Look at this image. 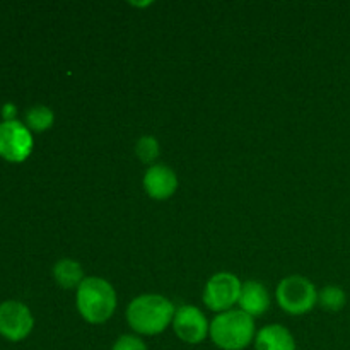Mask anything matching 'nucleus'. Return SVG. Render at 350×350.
Returning <instances> with one entry per match:
<instances>
[{
	"mask_svg": "<svg viewBox=\"0 0 350 350\" xmlns=\"http://www.w3.org/2000/svg\"><path fill=\"white\" fill-rule=\"evenodd\" d=\"M111 350H149L147 345L140 340L135 335H122L118 340L115 342Z\"/></svg>",
	"mask_w": 350,
	"mask_h": 350,
	"instance_id": "obj_16",
	"label": "nucleus"
},
{
	"mask_svg": "<svg viewBox=\"0 0 350 350\" xmlns=\"http://www.w3.org/2000/svg\"><path fill=\"white\" fill-rule=\"evenodd\" d=\"M53 277L62 289H77L84 282V270L75 260L62 258L55 263Z\"/></svg>",
	"mask_w": 350,
	"mask_h": 350,
	"instance_id": "obj_12",
	"label": "nucleus"
},
{
	"mask_svg": "<svg viewBox=\"0 0 350 350\" xmlns=\"http://www.w3.org/2000/svg\"><path fill=\"white\" fill-rule=\"evenodd\" d=\"M178 188V176L166 164H152L144 174V190L154 200L173 197Z\"/></svg>",
	"mask_w": 350,
	"mask_h": 350,
	"instance_id": "obj_9",
	"label": "nucleus"
},
{
	"mask_svg": "<svg viewBox=\"0 0 350 350\" xmlns=\"http://www.w3.org/2000/svg\"><path fill=\"white\" fill-rule=\"evenodd\" d=\"M33 328V314L29 308L19 301H5L0 304V334L9 340H23Z\"/></svg>",
	"mask_w": 350,
	"mask_h": 350,
	"instance_id": "obj_8",
	"label": "nucleus"
},
{
	"mask_svg": "<svg viewBox=\"0 0 350 350\" xmlns=\"http://www.w3.org/2000/svg\"><path fill=\"white\" fill-rule=\"evenodd\" d=\"M77 310L85 321L99 325L108 321L116 310V293L111 284L99 277H88L77 287Z\"/></svg>",
	"mask_w": 350,
	"mask_h": 350,
	"instance_id": "obj_2",
	"label": "nucleus"
},
{
	"mask_svg": "<svg viewBox=\"0 0 350 350\" xmlns=\"http://www.w3.org/2000/svg\"><path fill=\"white\" fill-rule=\"evenodd\" d=\"M256 350H296V342L291 332L282 325L263 327L255 337Z\"/></svg>",
	"mask_w": 350,
	"mask_h": 350,
	"instance_id": "obj_11",
	"label": "nucleus"
},
{
	"mask_svg": "<svg viewBox=\"0 0 350 350\" xmlns=\"http://www.w3.org/2000/svg\"><path fill=\"white\" fill-rule=\"evenodd\" d=\"M135 154L144 164H152L159 157V142L154 137H140L135 146Z\"/></svg>",
	"mask_w": 350,
	"mask_h": 350,
	"instance_id": "obj_15",
	"label": "nucleus"
},
{
	"mask_svg": "<svg viewBox=\"0 0 350 350\" xmlns=\"http://www.w3.org/2000/svg\"><path fill=\"white\" fill-rule=\"evenodd\" d=\"M53 111L48 106H33L27 109L26 113V122L29 129L36 130V132H43V130L50 129L53 125Z\"/></svg>",
	"mask_w": 350,
	"mask_h": 350,
	"instance_id": "obj_14",
	"label": "nucleus"
},
{
	"mask_svg": "<svg viewBox=\"0 0 350 350\" xmlns=\"http://www.w3.org/2000/svg\"><path fill=\"white\" fill-rule=\"evenodd\" d=\"M174 314H176V310L167 297L157 296V294H144L129 304L126 320L137 334L157 335L173 325Z\"/></svg>",
	"mask_w": 350,
	"mask_h": 350,
	"instance_id": "obj_1",
	"label": "nucleus"
},
{
	"mask_svg": "<svg viewBox=\"0 0 350 350\" xmlns=\"http://www.w3.org/2000/svg\"><path fill=\"white\" fill-rule=\"evenodd\" d=\"M347 303L344 289L338 286H327L318 293V304L330 313H337Z\"/></svg>",
	"mask_w": 350,
	"mask_h": 350,
	"instance_id": "obj_13",
	"label": "nucleus"
},
{
	"mask_svg": "<svg viewBox=\"0 0 350 350\" xmlns=\"http://www.w3.org/2000/svg\"><path fill=\"white\" fill-rule=\"evenodd\" d=\"M241 287L243 284L239 282L234 273H215L205 286L204 303L207 304L208 310L215 311L219 314L231 311V308L239 301Z\"/></svg>",
	"mask_w": 350,
	"mask_h": 350,
	"instance_id": "obj_5",
	"label": "nucleus"
},
{
	"mask_svg": "<svg viewBox=\"0 0 350 350\" xmlns=\"http://www.w3.org/2000/svg\"><path fill=\"white\" fill-rule=\"evenodd\" d=\"M238 304L241 311H245L252 318L262 317L270 308V294L262 282L248 280L243 284Z\"/></svg>",
	"mask_w": 350,
	"mask_h": 350,
	"instance_id": "obj_10",
	"label": "nucleus"
},
{
	"mask_svg": "<svg viewBox=\"0 0 350 350\" xmlns=\"http://www.w3.org/2000/svg\"><path fill=\"white\" fill-rule=\"evenodd\" d=\"M173 330L181 342L197 345L204 342L211 334V325L198 308L181 306L174 314Z\"/></svg>",
	"mask_w": 350,
	"mask_h": 350,
	"instance_id": "obj_7",
	"label": "nucleus"
},
{
	"mask_svg": "<svg viewBox=\"0 0 350 350\" xmlns=\"http://www.w3.org/2000/svg\"><path fill=\"white\" fill-rule=\"evenodd\" d=\"M211 338L222 350H243L255 340V320L241 310L217 314L211 323Z\"/></svg>",
	"mask_w": 350,
	"mask_h": 350,
	"instance_id": "obj_3",
	"label": "nucleus"
},
{
	"mask_svg": "<svg viewBox=\"0 0 350 350\" xmlns=\"http://www.w3.org/2000/svg\"><path fill=\"white\" fill-rule=\"evenodd\" d=\"M33 149V137L27 126L16 120L0 123V156L9 161H24Z\"/></svg>",
	"mask_w": 350,
	"mask_h": 350,
	"instance_id": "obj_6",
	"label": "nucleus"
},
{
	"mask_svg": "<svg viewBox=\"0 0 350 350\" xmlns=\"http://www.w3.org/2000/svg\"><path fill=\"white\" fill-rule=\"evenodd\" d=\"M14 113H16V108H14L12 105H5L3 106V116H10V115H14Z\"/></svg>",
	"mask_w": 350,
	"mask_h": 350,
	"instance_id": "obj_17",
	"label": "nucleus"
},
{
	"mask_svg": "<svg viewBox=\"0 0 350 350\" xmlns=\"http://www.w3.org/2000/svg\"><path fill=\"white\" fill-rule=\"evenodd\" d=\"M277 303L286 313L299 317L306 314L318 304V293L313 282L301 275H291L277 286Z\"/></svg>",
	"mask_w": 350,
	"mask_h": 350,
	"instance_id": "obj_4",
	"label": "nucleus"
}]
</instances>
